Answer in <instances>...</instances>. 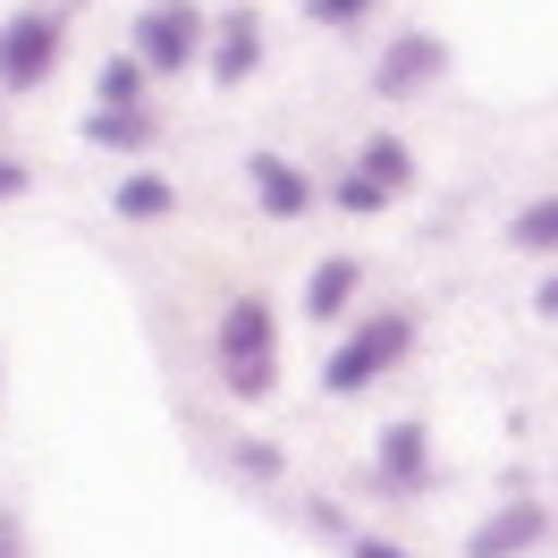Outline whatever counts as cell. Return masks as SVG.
<instances>
[{"label":"cell","instance_id":"7a4b0ae2","mask_svg":"<svg viewBox=\"0 0 558 558\" xmlns=\"http://www.w3.org/2000/svg\"><path fill=\"white\" fill-rule=\"evenodd\" d=\"M211 348H220V381H229V398H271L279 381V330H271V305L263 296H238L229 314H220V330H211Z\"/></svg>","mask_w":558,"mask_h":558},{"label":"cell","instance_id":"2e32d148","mask_svg":"<svg viewBox=\"0 0 558 558\" xmlns=\"http://www.w3.org/2000/svg\"><path fill=\"white\" fill-rule=\"evenodd\" d=\"M330 195H339V211H355V220H373V211L389 204V186H381V178H364V170H348Z\"/></svg>","mask_w":558,"mask_h":558},{"label":"cell","instance_id":"ac0fdd59","mask_svg":"<svg viewBox=\"0 0 558 558\" xmlns=\"http://www.w3.org/2000/svg\"><path fill=\"white\" fill-rule=\"evenodd\" d=\"M0 558H35V550H26V517H17L9 499H0Z\"/></svg>","mask_w":558,"mask_h":558},{"label":"cell","instance_id":"ba28073f","mask_svg":"<svg viewBox=\"0 0 558 558\" xmlns=\"http://www.w3.org/2000/svg\"><path fill=\"white\" fill-rule=\"evenodd\" d=\"M263 60V17L254 9H229L220 17V43H211V85H245Z\"/></svg>","mask_w":558,"mask_h":558},{"label":"cell","instance_id":"3957f363","mask_svg":"<svg viewBox=\"0 0 558 558\" xmlns=\"http://www.w3.org/2000/svg\"><path fill=\"white\" fill-rule=\"evenodd\" d=\"M60 69V9H26L0 26V94H35Z\"/></svg>","mask_w":558,"mask_h":558},{"label":"cell","instance_id":"30bf717a","mask_svg":"<svg viewBox=\"0 0 558 558\" xmlns=\"http://www.w3.org/2000/svg\"><path fill=\"white\" fill-rule=\"evenodd\" d=\"M423 449H432L423 423H389V432H381V483L389 490H423V483H432V457H423Z\"/></svg>","mask_w":558,"mask_h":558},{"label":"cell","instance_id":"44dd1931","mask_svg":"<svg viewBox=\"0 0 558 558\" xmlns=\"http://www.w3.org/2000/svg\"><path fill=\"white\" fill-rule=\"evenodd\" d=\"M533 314H542V322H558V271L542 279V288H533Z\"/></svg>","mask_w":558,"mask_h":558},{"label":"cell","instance_id":"6da1fadb","mask_svg":"<svg viewBox=\"0 0 558 558\" xmlns=\"http://www.w3.org/2000/svg\"><path fill=\"white\" fill-rule=\"evenodd\" d=\"M407 355H415V314H407V305H389V314H364L348 339H339V348L322 355V389H330V398H355V389L389 381Z\"/></svg>","mask_w":558,"mask_h":558},{"label":"cell","instance_id":"8992f818","mask_svg":"<svg viewBox=\"0 0 558 558\" xmlns=\"http://www.w3.org/2000/svg\"><path fill=\"white\" fill-rule=\"evenodd\" d=\"M245 178H254V204L271 211V220H305L314 211V178L296 170V161H279V153H254Z\"/></svg>","mask_w":558,"mask_h":558},{"label":"cell","instance_id":"e0dca14e","mask_svg":"<svg viewBox=\"0 0 558 558\" xmlns=\"http://www.w3.org/2000/svg\"><path fill=\"white\" fill-rule=\"evenodd\" d=\"M238 474H245V483H279V474H288V457H279L271 440H238Z\"/></svg>","mask_w":558,"mask_h":558},{"label":"cell","instance_id":"9c48e42d","mask_svg":"<svg viewBox=\"0 0 558 558\" xmlns=\"http://www.w3.org/2000/svg\"><path fill=\"white\" fill-rule=\"evenodd\" d=\"M355 288H364V263H355V254H330V263H314V279H305V314L339 322L355 305Z\"/></svg>","mask_w":558,"mask_h":558},{"label":"cell","instance_id":"5bb4252c","mask_svg":"<svg viewBox=\"0 0 558 558\" xmlns=\"http://www.w3.org/2000/svg\"><path fill=\"white\" fill-rule=\"evenodd\" d=\"M355 170H364V178H381L389 195H407V186H415V153H407L398 136H373V144H364V161H355Z\"/></svg>","mask_w":558,"mask_h":558},{"label":"cell","instance_id":"7c38bea8","mask_svg":"<svg viewBox=\"0 0 558 558\" xmlns=\"http://www.w3.org/2000/svg\"><path fill=\"white\" fill-rule=\"evenodd\" d=\"M85 144H110V153H144V144H153V110H94V119H85Z\"/></svg>","mask_w":558,"mask_h":558},{"label":"cell","instance_id":"8fae6325","mask_svg":"<svg viewBox=\"0 0 558 558\" xmlns=\"http://www.w3.org/2000/svg\"><path fill=\"white\" fill-rule=\"evenodd\" d=\"M110 211H119V220H170V211H178V186L161 170H128L119 186H110Z\"/></svg>","mask_w":558,"mask_h":558},{"label":"cell","instance_id":"d6986e66","mask_svg":"<svg viewBox=\"0 0 558 558\" xmlns=\"http://www.w3.org/2000/svg\"><path fill=\"white\" fill-rule=\"evenodd\" d=\"M305 9H314L322 26H355V17H364V9H373V0H305Z\"/></svg>","mask_w":558,"mask_h":558},{"label":"cell","instance_id":"5b68a950","mask_svg":"<svg viewBox=\"0 0 558 558\" xmlns=\"http://www.w3.org/2000/svg\"><path fill=\"white\" fill-rule=\"evenodd\" d=\"M542 533H550V508H542V499H508V508H490V517L465 533V558H524Z\"/></svg>","mask_w":558,"mask_h":558},{"label":"cell","instance_id":"52a82bcc","mask_svg":"<svg viewBox=\"0 0 558 558\" xmlns=\"http://www.w3.org/2000/svg\"><path fill=\"white\" fill-rule=\"evenodd\" d=\"M440 69H449V51H440V35H407V43H398V51L381 60V69H373V85H381L389 102H398V94H423V85H432Z\"/></svg>","mask_w":558,"mask_h":558},{"label":"cell","instance_id":"277c9868","mask_svg":"<svg viewBox=\"0 0 558 558\" xmlns=\"http://www.w3.org/2000/svg\"><path fill=\"white\" fill-rule=\"evenodd\" d=\"M204 51V9L195 0H153L136 17V60L144 69H186Z\"/></svg>","mask_w":558,"mask_h":558},{"label":"cell","instance_id":"ffe728a7","mask_svg":"<svg viewBox=\"0 0 558 558\" xmlns=\"http://www.w3.org/2000/svg\"><path fill=\"white\" fill-rule=\"evenodd\" d=\"M348 558H415V550H398V542H381V533H348Z\"/></svg>","mask_w":558,"mask_h":558},{"label":"cell","instance_id":"9a60e30c","mask_svg":"<svg viewBox=\"0 0 558 558\" xmlns=\"http://www.w3.org/2000/svg\"><path fill=\"white\" fill-rule=\"evenodd\" d=\"M144 60L136 51H119V60H102V110H144Z\"/></svg>","mask_w":558,"mask_h":558},{"label":"cell","instance_id":"4fadbf2b","mask_svg":"<svg viewBox=\"0 0 558 558\" xmlns=\"http://www.w3.org/2000/svg\"><path fill=\"white\" fill-rule=\"evenodd\" d=\"M508 245H517V254H558V195L524 204L517 220H508Z\"/></svg>","mask_w":558,"mask_h":558},{"label":"cell","instance_id":"7402d4cb","mask_svg":"<svg viewBox=\"0 0 558 558\" xmlns=\"http://www.w3.org/2000/svg\"><path fill=\"white\" fill-rule=\"evenodd\" d=\"M9 195H26V170H17V161H0V204H9Z\"/></svg>","mask_w":558,"mask_h":558}]
</instances>
